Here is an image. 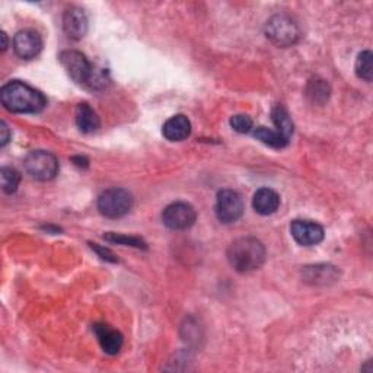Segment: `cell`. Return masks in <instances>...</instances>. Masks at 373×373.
<instances>
[{
  "mask_svg": "<svg viewBox=\"0 0 373 373\" xmlns=\"http://www.w3.org/2000/svg\"><path fill=\"white\" fill-rule=\"evenodd\" d=\"M0 101L11 113L35 114L47 105L44 95L24 82H9L0 91Z\"/></svg>",
  "mask_w": 373,
  "mask_h": 373,
  "instance_id": "6da1fadb",
  "label": "cell"
},
{
  "mask_svg": "<svg viewBox=\"0 0 373 373\" xmlns=\"http://www.w3.org/2000/svg\"><path fill=\"white\" fill-rule=\"evenodd\" d=\"M228 259L236 271L250 273L258 270L264 264L266 248L257 238H239L231 244L228 250Z\"/></svg>",
  "mask_w": 373,
  "mask_h": 373,
  "instance_id": "7a4b0ae2",
  "label": "cell"
},
{
  "mask_svg": "<svg viewBox=\"0 0 373 373\" xmlns=\"http://www.w3.org/2000/svg\"><path fill=\"white\" fill-rule=\"evenodd\" d=\"M267 38L277 47H292L298 42L300 31L296 22L288 15H274L267 20L266 25Z\"/></svg>",
  "mask_w": 373,
  "mask_h": 373,
  "instance_id": "3957f363",
  "label": "cell"
},
{
  "mask_svg": "<svg viewBox=\"0 0 373 373\" xmlns=\"http://www.w3.org/2000/svg\"><path fill=\"white\" fill-rule=\"evenodd\" d=\"M24 166L27 173L37 181H50L59 172L57 158L46 150H34L28 153Z\"/></svg>",
  "mask_w": 373,
  "mask_h": 373,
  "instance_id": "277c9868",
  "label": "cell"
},
{
  "mask_svg": "<svg viewBox=\"0 0 373 373\" xmlns=\"http://www.w3.org/2000/svg\"><path fill=\"white\" fill-rule=\"evenodd\" d=\"M133 206V197L123 188H109L98 199V210L102 216L117 219L126 216Z\"/></svg>",
  "mask_w": 373,
  "mask_h": 373,
  "instance_id": "5b68a950",
  "label": "cell"
},
{
  "mask_svg": "<svg viewBox=\"0 0 373 373\" xmlns=\"http://www.w3.org/2000/svg\"><path fill=\"white\" fill-rule=\"evenodd\" d=\"M60 61L63 64V68L68 71L69 76L75 82L90 86L95 68L90 61H87V59L82 53L75 51V50L63 51L60 54Z\"/></svg>",
  "mask_w": 373,
  "mask_h": 373,
  "instance_id": "8992f818",
  "label": "cell"
},
{
  "mask_svg": "<svg viewBox=\"0 0 373 373\" xmlns=\"http://www.w3.org/2000/svg\"><path fill=\"white\" fill-rule=\"evenodd\" d=\"M197 213L188 203H173L169 204L162 213V222L172 231H184L194 225Z\"/></svg>",
  "mask_w": 373,
  "mask_h": 373,
  "instance_id": "52a82bcc",
  "label": "cell"
},
{
  "mask_svg": "<svg viewBox=\"0 0 373 373\" xmlns=\"http://www.w3.org/2000/svg\"><path fill=\"white\" fill-rule=\"evenodd\" d=\"M244 213V203L240 195L232 190H224L217 194L216 214L224 224H233Z\"/></svg>",
  "mask_w": 373,
  "mask_h": 373,
  "instance_id": "ba28073f",
  "label": "cell"
},
{
  "mask_svg": "<svg viewBox=\"0 0 373 373\" xmlns=\"http://www.w3.org/2000/svg\"><path fill=\"white\" fill-rule=\"evenodd\" d=\"M42 49V39L38 32L31 30L19 31L13 37V50L18 57L24 60L35 59Z\"/></svg>",
  "mask_w": 373,
  "mask_h": 373,
  "instance_id": "9c48e42d",
  "label": "cell"
},
{
  "mask_svg": "<svg viewBox=\"0 0 373 373\" xmlns=\"http://www.w3.org/2000/svg\"><path fill=\"white\" fill-rule=\"evenodd\" d=\"M291 233L298 244L312 247L324 239V229L321 225L311 221H295L291 225Z\"/></svg>",
  "mask_w": 373,
  "mask_h": 373,
  "instance_id": "30bf717a",
  "label": "cell"
},
{
  "mask_svg": "<svg viewBox=\"0 0 373 373\" xmlns=\"http://www.w3.org/2000/svg\"><path fill=\"white\" fill-rule=\"evenodd\" d=\"M63 30L72 39H82L87 31V18L83 9L71 8L64 12Z\"/></svg>",
  "mask_w": 373,
  "mask_h": 373,
  "instance_id": "8fae6325",
  "label": "cell"
},
{
  "mask_svg": "<svg viewBox=\"0 0 373 373\" xmlns=\"http://www.w3.org/2000/svg\"><path fill=\"white\" fill-rule=\"evenodd\" d=\"M94 331H95V336L98 338L101 348L106 355L114 356L120 352L124 340H123V336L117 330H113V328L108 326L106 324H95Z\"/></svg>",
  "mask_w": 373,
  "mask_h": 373,
  "instance_id": "7c38bea8",
  "label": "cell"
},
{
  "mask_svg": "<svg viewBox=\"0 0 373 373\" xmlns=\"http://www.w3.org/2000/svg\"><path fill=\"white\" fill-rule=\"evenodd\" d=\"M162 133L169 142L185 140L191 133V123L183 114L173 116L164 124Z\"/></svg>",
  "mask_w": 373,
  "mask_h": 373,
  "instance_id": "4fadbf2b",
  "label": "cell"
},
{
  "mask_svg": "<svg viewBox=\"0 0 373 373\" xmlns=\"http://www.w3.org/2000/svg\"><path fill=\"white\" fill-rule=\"evenodd\" d=\"M252 206L257 213L262 216L273 214L280 206V197L274 190L270 188H261L255 192Z\"/></svg>",
  "mask_w": 373,
  "mask_h": 373,
  "instance_id": "5bb4252c",
  "label": "cell"
},
{
  "mask_svg": "<svg viewBox=\"0 0 373 373\" xmlns=\"http://www.w3.org/2000/svg\"><path fill=\"white\" fill-rule=\"evenodd\" d=\"M99 117L94 111L91 105L87 104H79L76 108V126L82 131V133H94L99 128Z\"/></svg>",
  "mask_w": 373,
  "mask_h": 373,
  "instance_id": "9a60e30c",
  "label": "cell"
},
{
  "mask_svg": "<svg viewBox=\"0 0 373 373\" xmlns=\"http://www.w3.org/2000/svg\"><path fill=\"white\" fill-rule=\"evenodd\" d=\"M254 137L257 140H259L261 143H264V145L274 147V149H283L289 143V140L286 137H283L277 130H271V128H267L264 126H259L254 130Z\"/></svg>",
  "mask_w": 373,
  "mask_h": 373,
  "instance_id": "2e32d148",
  "label": "cell"
},
{
  "mask_svg": "<svg viewBox=\"0 0 373 373\" xmlns=\"http://www.w3.org/2000/svg\"><path fill=\"white\" fill-rule=\"evenodd\" d=\"M271 117H273L274 126H276L279 133L289 140L293 135V121L288 113V109L281 105H277L273 109Z\"/></svg>",
  "mask_w": 373,
  "mask_h": 373,
  "instance_id": "e0dca14e",
  "label": "cell"
},
{
  "mask_svg": "<svg viewBox=\"0 0 373 373\" xmlns=\"http://www.w3.org/2000/svg\"><path fill=\"white\" fill-rule=\"evenodd\" d=\"M0 178H2V190L6 194H12L18 190L20 183V175L13 168H2L0 172Z\"/></svg>",
  "mask_w": 373,
  "mask_h": 373,
  "instance_id": "ac0fdd59",
  "label": "cell"
},
{
  "mask_svg": "<svg viewBox=\"0 0 373 373\" xmlns=\"http://www.w3.org/2000/svg\"><path fill=\"white\" fill-rule=\"evenodd\" d=\"M372 59L373 56L370 51H363L357 56L356 60V73L366 82L372 80Z\"/></svg>",
  "mask_w": 373,
  "mask_h": 373,
  "instance_id": "d6986e66",
  "label": "cell"
},
{
  "mask_svg": "<svg viewBox=\"0 0 373 373\" xmlns=\"http://www.w3.org/2000/svg\"><path fill=\"white\" fill-rule=\"evenodd\" d=\"M105 239L109 240V243L130 245V247H136V248H146V244L143 243L142 239L133 238V236H124V235H117V233H106Z\"/></svg>",
  "mask_w": 373,
  "mask_h": 373,
  "instance_id": "ffe728a7",
  "label": "cell"
},
{
  "mask_svg": "<svg viewBox=\"0 0 373 373\" xmlns=\"http://www.w3.org/2000/svg\"><path fill=\"white\" fill-rule=\"evenodd\" d=\"M231 127L238 133H250L252 130V120L248 116L238 114L231 118Z\"/></svg>",
  "mask_w": 373,
  "mask_h": 373,
  "instance_id": "44dd1931",
  "label": "cell"
},
{
  "mask_svg": "<svg viewBox=\"0 0 373 373\" xmlns=\"http://www.w3.org/2000/svg\"><path fill=\"white\" fill-rule=\"evenodd\" d=\"M91 247L101 255V258H104V259H109V261H116V258H114V254L111 252V251H109V250H106V248H101V247H98L97 244H91Z\"/></svg>",
  "mask_w": 373,
  "mask_h": 373,
  "instance_id": "7402d4cb",
  "label": "cell"
},
{
  "mask_svg": "<svg viewBox=\"0 0 373 373\" xmlns=\"http://www.w3.org/2000/svg\"><path fill=\"white\" fill-rule=\"evenodd\" d=\"M0 135H2V137H0V145L5 146L9 142V137H11L9 128H8V126H6L5 121L0 123Z\"/></svg>",
  "mask_w": 373,
  "mask_h": 373,
  "instance_id": "603a6c76",
  "label": "cell"
},
{
  "mask_svg": "<svg viewBox=\"0 0 373 373\" xmlns=\"http://www.w3.org/2000/svg\"><path fill=\"white\" fill-rule=\"evenodd\" d=\"M0 37H2V39H4V44H2V51H5V50H6V47H8V37H6V34H5V32H2V35H0Z\"/></svg>",
  "mask_w": 373,
  "mask_h": 373,
  "instance_id": "cb8c5ba5",
  "label": "cell"
}]
</instances>
